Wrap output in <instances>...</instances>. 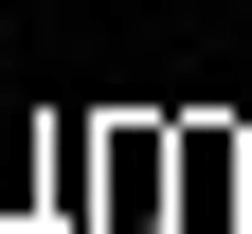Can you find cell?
I'll return each mask as SVG.
<instances>
[]
</instances>
